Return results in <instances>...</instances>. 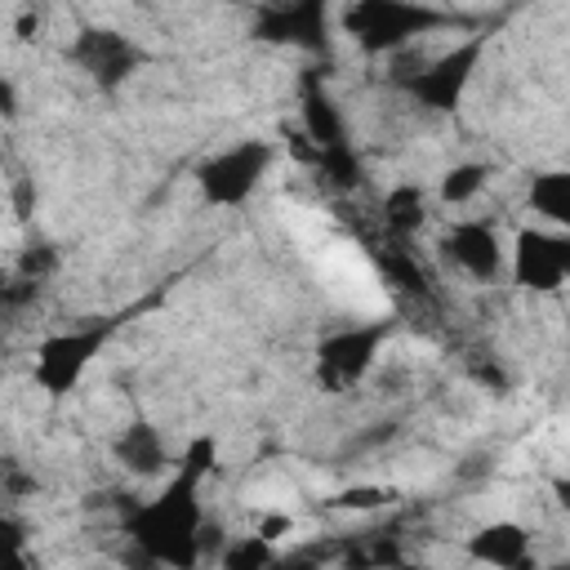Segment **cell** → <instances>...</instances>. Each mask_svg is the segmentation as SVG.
Here are the masks:
<instances>
[{
  "mask_svg": "<svg viewBox=\"0 0 570 570\" xmlns=\"http://www.w3.org/2000/svg\"><path fill=\"white\" fill-rule=\"evenodd\" d=\"M214 468V436H196L178 463V472L165 481V490L147 503H134L125 517V534L142 548L156 566H196L200 561V481Z\"/></svg>",
  "mask_w": 570,
  "mask_h": 570,
  "instance_id": "6da1fadb",
  "label": "cell"
},
{
  "mask_svg": "<svg viewBox=\"0 0 570 570\" xmlns=\"http://www.w3.org/2000/svg\"><path fill=\"white\" fill-rule=\"evenodd\" d=\"M472 18L423 4V0H352L338 18V27L365 49V53H392L410 45L414 36L445 31V27H468Z\"/></svg>",
  "mask_w": 570,
  "mask_h": 570,
  "instance_id": "7a4b0ae2",
  "label": "cell"
},
{
  "mask_svg": "<svg viewBox=\"0 0 570 570\" xmlns=\"http://www.w3.org/2000/svg\"><path fill=\"white\" fill-rule=\"evenodd\" d=\"M142 312V307H129V312H111V316H94L85 325H71V330H58L49 338H40L36 347V361H31V379L40 383V392L49 396H67L80 387L85 370L94 365V356L120 334V325Z\"/></svg>",
  "mask_w": 570,
  "mask_h": 570,
  "instance_id": "3957f363",
  "label": "cell"
},
{
  "mask_svg": "<svg viewBox=\"0 0 570 570\" xmlns=\"http://www.w3.org/2000/svg\"><path fill=\"white\" fill-rule=\"evenodd\" d=\"M249 36L263 45H289L298 53L334 62L330 49V0H258L249 18Z\"/></svg>",
  "mask_w": 570,
  "mask_h": 570,
  "instance_id": "277c9868",
  "label": "cell"
},
{
  "mask_svg": "<svg viewBox=\"0 0 570 570\" xmlns=\"http://www.w3.org/2000/svg\"><path fill=\"white\" fill-rule=\"evenodd\" d=\"M481 53H485V31L468 36L459 49L441 53V58L428 62V67L396 71V76H392V89L405 94V98H414L419 107H432V111H445V116H450V111H459L463 89H468V80H472V71H476Z\"/></svg>",
  "mask_w": 570,
  "mask_h": 570,
  "instance_id": "5b68a950",
  "label": "cell"
},
{
  "mask_svg": "<svg viewBox=\"0 0 570 570\" xmlns=\"http://www.w3.org/2000/svg\"><path fill=\"white\" fill-rule=\"evenodd\" d=\"M276 160V147L263 142V138H245L227 151H214L196 165V187L205 196V205H223V209H236L254 196V187L263 183V174L272 169Z\"/></svg>",
  "mask_w": 570,
  "mask_h": 570,
  "instance_id": "8992f818",
  "label": "cell"
},
{
  "mask_svg": "<svg viewBox=\"0 0 570 570\" xmlns=\"http://www.w3.org/2000/svg\"><path fill=\"white\" fill-rule=\"evenodd\" d=\"M387 334H392V321H365V325H343V330L325 334L321 347H316V379H321V387H330V392L356 387L374 370L379 347L387 343Z\"/></svg>",
  "mask_w": 570,
  "mask_h": 570,
  "instance_id": "52a82bcc",
  "label": "cell"
},
{
  "mask_svg": "<svg viewBox=\"0 0 570 570\" xmlns=\"http://www.w3.org/2000/svg\"><path fill=\"white\" fill-rule=\"evenodd\" d=\"M512 281L534 294H552L570 281V232L521 227L512 240Z\"/></svg>",
  "mask_w": 570,
  "mask_h": 570,
  "instance_id": "ba28073f",
  "label": "cell"
},
{
  "mask_svg": "<svg viewBox=\"0 0 570 570\" xmlns=\"http://www.w3.org/2000/svg\"><path fill=\"white\" fill-rule=\"evenodd\" d=\"M67 58H71L80 71H89V80H94L98 89H120V85L147 62V49L134 45L129 36H120V31L85 27V31L71 40Z\"/></svg>",
  "mask_w": 570,
  "mask_h": 570,
  "instance_id": "9c48e42d",
  "label": "cell"
},
{
  "mask_svg": "<svg viewBox=\"0 0 570 570\" xmlns=\"http://www.w3.org/2000/svg\"><path fill=\"white\" fill-rule=\"evenodd\" d=\"M441 258L450 267H459L463 276L472 281H494L503 272V249H499V236L490 223L481 218H468V223H454L445 236H441Z\"/></svg>",
  "mask_w": 570,
  "mask_h": 570,
  "instance_id": "30bf717a",
  "label": "cell"
},
{
  "mask_svg": "<svg viewBox=\"0 0 570 570\" xmlns=\"http://www.w3.org/2000/svg\"><path fill=\"white\" fill-rule=\"evenodd\" d=\"M321 76L325 71H307V80H303V134L312 142V156H307L312 165H321V160H330L338 151H352L347 147V125H343L334 98L325 94Z\"/></svg>",
  "mask_w": 570,
  "mask_h": 570,
  "instance_id": "8fae6325",
  "label": "cell"
},
{
  "mask_svg": "<svg viewBox=\"0 0 570 570\" xmlns=\"http://www.w3.org/2000/svg\"><path fill=\"white\" fill-rule=\"evenodd\" d=\"M468 557L490 561V566H521V561L530 557V534H525L517 521L481 525V530L468 539Z\"/></svg>",
  "mask_w": 570,
  "mask_h": 570,
  "instance_id": "7c38bea8",
  "label": "cell"
},
{
  "mask_svg": "<svg viewBox=\"0 0 570 570\" xmlns=\"http://www.w3.org/2000/svg\"><path fill=\"white\" fill-rule=\"evenodd\" d=\"M525 205L552 227L570 232V169H543L525 187Z\"/></svg>",
  "mask_w": 570,
  "mask_h": 570,
  "instance_id": "4fadbf2b",
  "label": "cell"
},
{
  "mask_svg": "<svg viewBox=\"0 0 570 570\" xmlns=\"http://www.w3.org/2000/svg\"><path fill=\"white\" fill-rule=\"evenodd\" d=\"M116 459L129 468V472H138V476H151V472H160L165 468V441H160V432L151 428V423H129L120 436H116Z\"/></svg>",
  "mask_w": 570,
  "mask_h": 570,
  "instance_id": "5bb4252c",
  "label": "cell"
},
{
  "mask_svg": "<svg viewBox=\"0 0 570 570\" xmlns=\"http://www.w3.org/2000/svg\"><path fill=\"white\" fill-rule=\"evenodd\" d=\"M485 178H490V165H481V160L450 165L445 178H441V200H445V205H463V200H472V196L485 187Z\"/></svg>",
  "mask_w": 570,
  "mask_h": 570,
  "instance_id": "9a60e30c",
  "label": "cell"
},
{
  "mask_svg": "<svg viewBox=\"0 0 570 570\" xmlns=\"http://www.w3.org/2000/svg\"><path fill=\"white\" fill-rule=\"evenodd\" d=\"M374 263H379V272H383L401 294H414V298L428 294V281H423V272L414 267V258H410L405 249H374Z\"/></svg>",
  "mask_w": 570,
  "mask_h": 570,
  "instance_id": "2e32d148",
  "label": "cell"
},
{
  "mask_svg": "<svg viewBox=\"0 0 570 570\" xmlns=\"http://www.w3.org/2000/svg\"><path fill=\"white\" fill-rule=\"evenodd\" d=\"M383 209H387V227L392 232H414L423 223V191L419 187H396Z\"/></svg>",
  "mask_w": 570,
  "mask_h": 570,
  "instance_id": "e0dca14e",
  "label": "cell"
},
{
  "mask_svg": "<svg viewBox=\"0 0 570 570\" xmlns=\"http://www.w3.org/2000/svg\"><path fill=\"white\" fill-rule=\"evenodd\" d=\"M387 499H396V490H387V485H361V490L334 494L330 508H379V503H387Z\"/></svg>",
  "mask_w": 570,
  "mask_h": 570,
  "instance_id": "ac0fdd59",
  "label": "cell"
},
{
  "mask_svg": "<svg viewBox=\"0 0 570 570\" xmlns=\"http://www.w3.org/2000/svg\"><path fill=\"white\" fill-rule=\"evenodd\" d=\"M263 561H272V548H267V539H263V534L240 539V543L223 557V566H232V570H240V566H263Z\"/></svg>",
  "mask_w": 570,
  "mask_h": 570,
  "instance_id": "d6986e66",
  "label": "cell"
},
{
  "mask_svg": "<svg viewBox=\"0 0 570 570\" xmlns=\"http://www.w3.org/2000/svg\"><path fill=\"white\" fill-rule=\"evenodd\" d=\"M552 490H557L561 508H570V481H566V476H557V481H552Z\"/></svg>",
  "mask_w": 570,
  "mask_h": 570,
  "instance_id": "ffe728a7",
  "label": "cell"
}]
</instances>
